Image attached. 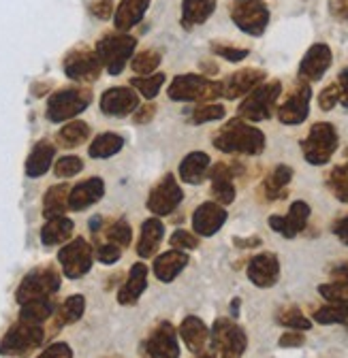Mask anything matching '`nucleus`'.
Wrapping results in <instances>:
<instances>
[{"mask_svg": "<svg viewBox=\"0 0 348 358\" xmlns=\"http://www.w3.org/2000/svg\"><path fill=\"white\" fill-rule=\"evenodd\" d=\"M171 248L176 250H197L199 248V237L195 233H188V231H176L169 239Z\"/></svg>", "mask_w": 348, "mask_h": 358, "instance_id": "obj_49", "label": "nucleus"}, {"mask_svg": "<svg viewBox=\"0 0 348 358\" xmlns=\"http://www.w3.org/2000/svg\"><path fill=\"white\" fill-rule=\"evenodd\" d=\"M319 292L327 303H346L348 301V286H342V284H333V282L321 284Z\"/></svg>", "mask_w": 348, "mask_h": 358, "instance_id": "obj_48", "label": "nucleus"}, {"mask_svg": "<svg viewBox=\"0 0 348 358\" xmlns=\"http://www.w3.org/2000/svg\"><path fill=\"white\" fill-rule=\"evenodd\" d=\"M237 309H239V299H235L231 303V313H233V316H237Z\"/></svg>", "mask_w": 348, "mask_h": 358, "instance_id": "obj_61", "label": "nucleus"}, {"mask_svg": "<svg viewBox=\"0 0 348 358\" xmlns=\"http://www.w3.org/2000/svg\"><path fill=\"white\" fill-rule=\"evenodd\" d=\"M333 62V54H331V48L327 43H314L312 48L303 54L301 62H299V79L303 81H319L323 79V75L329 71Z\"/></svg>", "mask_w": 348, "mask_h": 358, "instance_id": "obj_16", "label": "nucleus"}, {"mask_svg": "<svg viewBox=\"0 0 348 358\" xmlns=\"http://www.w3.org/2000/svg\"><path fill=\"white\" fill-rule=\"evenodd\" d=\"M308 220H310V205L306 201H295L286 215H272L270 217V227L278 235L293 239L306 229Z\"/></svg>", "mask_w": 348, "mask_h": 358, "instance_id": "obj_17", "label": "nucleus"}, {"mask_svg": "<svg viewBox=\"0 0 348 358\" xmlns=\"http://www.w3.org/2000/svg\"><path fill=\"white\" fill-rule=\"evenodd\" d=\"M337 143H340V137H337L335 126L329 122H316L310 128L308 137L301 141V152H303V158L312 166H323L335 154Z\"/></svg>", "mask_w": 348, "mask_h": 358, "instance_id": "obj_6", "label": "nucleus"}, {"mask_svg": "<svg viewBox=\"0 0 348 358\" xmlns=\"http://www.w3.org/2000/svg\"><path fill=\"white\" fill-rule=\"evenodd\" d=\"M95 256H97V260H99V262H103V264H113V262H118V260H120V256H122V248H120V245H116V243H103V245H99V248H97Z\"/></svg>", "mask_w": 348, "mask_h": 358, "instance_id": "obj_51", "label": "nucleus"}, {"mask_svg": "<svg viewBox=\"0 0 348 358\" xmlns=\"http://www.w3.org/2000/svg\"><path fill=\"white\" fill-rule=\"evenodd\" d=\"M310 101H312V87L308 81L299 79L297 85L291 90V94L284 99V103L276 109L278 120L286 126H297L308 120L310 113Z\"/></svg>", "mask_w": 348, "mask_h": 358, "instance_id": "obj_12", "label": "nucleus"}, {"mask_svg": "<svg viewBox=\"0 0 348 358\" xmlns=\"http://www.w3.org/2000/svg\"><path fill=\"white\" fill-rule=\"evenodd\" d=\"M282 94V83L280 81H267L254 87L250 94L239 103V117L246 122H265L274 115L276 103Z\"/></svg>", "mask_w": 348, "mask_h": 358, "instance_id": "obj_4", "label": "nucleus"}, {"mask_svg": "<svg viewBox=\"0 0 348 358\" xmlns=\"http://www.w3.org/2000/svg\"><path fill=\"white\" fill-rule=\"evenodd\" d=\"M333 235H335L344 245H348V215L340 217V220L333 224Z\"/></svg>", "mask_w": 348, "mask_h": 358, "instance_id": "obj_57", "label": "nucleus"}, {"mask_svg": "<svg viewBox=\"0 0 348 358\" xmlns=\"http://www.w3.org/2000/svg\"><path fill=\"white\" fill-rule=\"evenodd\" d=\"M248 280L256 288H272L280 280V260L272 252L256 254L248 262Z\"/></svg>", "mask_w": 348, "mask_h": 358, "instance_id": "obj_18", "label": "nucleus"}, {"mask_svg": "<svg viewBox=\"0 0 348 358\" xmlns=\"http://www.w3.org/2000/svg\"><path fill=\"white\" fill-rule=\"evenodd\" d=\"M62 69H64V75L69 79L79 81V83H90V81L99 79V75L103 71V64H101L95 50L77 48V50L67 54V58L62 62Z\"/></svg>", "mask_w": 348, "mask_h": 358, "instance_id": "obj_13", "label": "nucleus"}, {"mask_svg": "<svg viewBox=\"0 0 348 358\" xmlns=\"http://www.w3.org/2000/svg\"><path fill=\"white\" fill-rule=\"evenodd\" d=\"M92 103V92L88 87H64L54 92L48 101L46 115L54 124L71 122Z\"/></svg>", "mask_w": 348, "mask_h": 358, "instance_id": "obj_5", "label": "nucleus"}, {"mask_svg": "<svg viewBox=\"0 0 348 358\" xmlns=\"http://www.w3.org/2000/svg\"><path fill=\"white\" fill-rule=\"evenodd\" d=\"M162 233H165L162 222L158 217H148L141 224V237H139V243H137V254L141 258H152L156 254V250L160 248Z\"/></svg>", "mask_w": 348, "mask_h": 358, "instance_id": "obj_31", "label": "nucleus"}, {"mask_svg": "<svg viewBox=\"0 0 348 358\" xmlns=\"http://www.w3.org/2000/svg\"><path fill=\"white\" fill-rule=\"evenodd\" d=\"M337 85H340V103L348 109V69L342 71V75L337 79Z\"/></svg>", "mask_w": 348, "mask_h": 358, "instance_id": "obj_58", "label": "nucleus"}, {"mask_svg": "<svg viewBox=\"0 0 348 358\" xmlns=\"http://www.w3.org/2000/svg\"><path fill=\"white\" fill-rule=\"evenodd\" d=\"M60 290V273L54 266H39L20 282L15 290V301L20 305L41 299H52Z\"/></svg>", "mask_w": 348, "mask_h": 358, "instance_id": "obj_7", "label": "nucleus"}, {"mask_svg": "<svg viewBox=\"0 0 348 358\" xmlns=\"http://www.w3.org/2000/svg\"><path fill=\"white\" fill-rule=\"evenodd\" d=\"M216 11V0H184L182 3V26L193 30L195 26L207 22Z\"/></svg>", "mask_w": 348, "mask_h": 358, "instance_id": "obj_32", "label": "nucleus"}, {"mask_svg": "<svg viewBox=\"0 0 348 358\" xmlns=\"http://www.w3.org/2000/svg\"><path fill=\"white\" fill-rule=\"evenodd\" d=\"M69 192H71V188L67 184L52 186L46 192V196H43V215L48 220L64 215L69 211Z\"/></svg>", "mask_w": 348, "mask_h": 358, "instance_id": "obj_34", "label": "nucleus"}, {"mask_svg": "<svg viewBox=\"0 0 348 358\" xmlns=\"http://www.w3.org/2000/svg\"><path fill=\"white\" fill-rule=\"evenodd\" d=\"M54 156H56V145H52L46 139L39 141L32 148L30 156L26 158V175L28 177H41V175H46L52 169Z\"/></svg>", "mask_w": 348, "mask_h": 358, "instance_id": "obj_29", "label": "nucleus"}, {"mask_svg": "<svg viewBox=\"0 0 348 358\" xmlns=\"http://www.w3.org/2000/svg\"><path fill=\"white\" fill-rule=\"evenodd\" d=\"M209 156L205 152H193L188 154L182 164H180V179L184 184H190V186H197L201 184L207 171H209Z\"/></svg>", "mask_w": 348, "mask_h": 358, "instance_id": "obj_30", "label": "nucleus"}, {"mask_svg": "<svg viewBox=\"0 0 348 358\" xmlns=\"http://www.w3.org/2000/svg\"><path fill=\"white\" fill-rule=\"evenodd\" d=\"M83 171V160L79 156H62L60 160H56L54 164V173L56 177H62V179H69V177H75L77 173Z\"/></svg>", "mask_w": 348, "mask_h": 358, "instance_id": "obj_46", "label": "nucleus"}, {"mask_svg": "<svg viewBox=\"0 0 348 358\" xmlns=\"http://www.w3.org/2000/svg\"><path fill=\"white\" fill-rule=\"evenodd\" d=\"M227 222V211L218 203H203L197 207L193 215V231L197 237H211L218 233Z\"/></svg>", "mask_w": 348, "mask_h": 358, "instance_id": "obj_19", "label": "nucleus"}, {"mask_svg": "<svg viewBox=\"0 0 348 358\" xmlns=\"http://www.w3.org/2000/svg\"><path fill=\"white\" fill-rule=\"evenodd\" d=\"M160 64V54L154 52V50H146V52H139L135 58H130V66L137 75H152Z\"/></svg>", "mask_w": 348, "mask_h": 358, "instance_id": "obj_43", "label": "nucleus"}, {"mask_svg": "<svg viewBox=\"0 0 348 358\" xmlns=\"http://www.w3.org/2000/svg\"><path fill=\"white\" fill-rule=\"evenodd\" d=\"M199 358H218V356H216L214 352H201V354H199Z\"/></svg>", "mask_w": 348, "mask_h": 358, "instance_id": "obj_62", "label": "nucleus"}, {"mask_svg": "<svg viewBox=\"0 0 348 358\" xmlns=\"http://www.w3.org/2000/svg\"><path fill=\"white\" fill-rule=\"evenodd\" d=\"M229 13L233 24L250 36H260L267 30L270 9L260 0H237Z\"/></svg>", "mask_w": 348, "mask_h": 358, "instance_id": "obj_11", "label": "nucleus"}, {"mask_svg": "<svg viewBox=\"0 0 348 358\" xmlns=\"http://www.w3.org/2000/svg\"><path fill=\"white\" fill-rule=\"evenodd\" d=\"M303 343H306V337H303L301 331H288V333H284V335L278 339V345H280V348H299V345H303Z\"/></svg>", "mask_w": 348, "mask_h": 358, "instance_id": "obj_54", "label": "nucleus"}, {"mask_svg": "<svg viewBox=\"0 0 348 358\" xmlns=\"http://www.w3.org/2000/svg\"><path fill=\"white\" fill-rule=\"evenodd\" d=\"M211 52L216 56H221L223 60L227 62H242L244 58H248V50L246 48H233V45H227V43H211Z\"/></svg>", "mask_w": 348, "mask_h": 358, "instance_id": "obj_47", "label": "nucleus"}, {"mask_svg": "<svg viewBox=\"0 0 348 358\" xmlns=\"http://www.w3.org/2000/svg\"><path fill=\"white\" fill-rule=\"evenodd\" d=\"M58 262L62 266V273L69 280H79L92 268L95 250L85 239L77 237L62 245V250L58 252Z\"/></svg>", "mask_w": 348, "mask_h": 358, "instance_id": "obj_10", "label": "nucleus"}, {"mask_svg": "<svg viewBox=\"0 0 348 358\" xmlns=\"http://www.w3.org/2000/svg\"><path fill=\"white\" fill-rule=\"evenodd\" d=\"M148 358H178L180 345H178V333L169 322H162L154 329L146 343Z\"/></svg>", "mask_w": 348, "mask_h": 358, "instance_id": "obj_20", "label": "nucleus"}, {"mask_svg": "<svg viewBox=\"0 0 348 358\" xmlns=\"http://www.w3.org/2000/svg\"><path fill=\"white\" fill-rule=\"evenodd\" d=\"M331 15L335 20L348 22V0H331Z\"/></svg>", "mask_w": 348, "mask_h": 358, "instance_id": "obj_56", "label": "nucleus"}, {"mask_svg": "<svg viewBox=\"0 0 348 358\" xmlns=\"http://www.w3.org/2000/svg\"><path fill=\"white\" fill-rule=\"evenodd\" d=\"M227 115V109L223 105H201L193 111L190 122L193 124H205V122H216V120H223Z\"/></svg>", "mask_w": 348, "mask_h": 358, "instance_id": "obj_45", "label": "nucleus"}, {"mask_svg": "<svg viewBox=\"0 0 348 358\" xmlns=\"http://www.w3.org/2000/svg\"><path fill=\"white\" fill-rule=\"evenodd\" d=\"M186 264H188V256L182 250H169L154 260V275L160 282L169 284L184 271Z\"/></svg>", "mask_w": 348, "mask_h": 358, "instance_id": "obj_25", "label": "nucleus"}, {"mask_svg": "<svg viewBox=\"0 0 348 358\" xmlns=\"http://www.w3.org/2000/svg\"><path fill=\"white\" fill-rule=\"evenodd\" d=\"M265 71L260 69H242L237 73H233L225 83H223V96L229 101H235L239 96L250 94L254 87H258L265 81Z\"/></svg>", "mask_w": 348, "mask_h": 358, "instance_id": "obj_21", "label": "nucleus"}, {"mask_svg": "<svg viewBox=\"0 0 348 358\" xmlns=\"http://www.w3.org/2000/svg\"><path fill=\"white\" fill-rule=\"evenodd\" d=\"M105 194V184L101 177H90L85 182L77 184L71 192H69V209L73 211H83L92 207L95 203H99Z\"/></svg>", "mask_w": 348, "mask_h": 358, "instance_id": "obj_23", "label": "nucleus"}, {"mask_svg": "<svg viewBox=\"0 0 348 358\" xmlns=\"http://www.w3.org/2000/svg\"><path fill=\"white\" fill-rule=\"evenodd\" d=\"M214 148L225 154L258 156L265 150V134L250 122L235 117L214 134Z\"/></svg>", "mask_w": 348, "mask_h": 358, "instance_id": "obj_1", "label": "nucleus"}, {"mask_svg": "<svg viewBox=\"0 0 348 358\" xmlns=\"http://www.w3.org/2000/svg\"><path fill=\"white\" fill-rule=\"evenodd\" d=\"M209 179H211V196H214V203L218 205H231L235 201V169L231 164H225V162H218L211 171H209Z\"/></svg>", "mask_w": 348, "mask_h": 358, "instance_id": "obj_22", "label": "nucleus"}, {"mask_svg": "<svg viewBox=\"0 0 348 358\" xmlns=\"http://www.w3.org/2000/svg\"><path fill=\"white\" fill-rule=\"evenodd\" d=\"M340 103V85H337V81L335 83H329L323 92L319 94V107L323 109V111H331L335 105Z\"/></svg>", "mask_w": 348, "mask_h": 358, "instance_id": "obj_50", "label": "nucleus"}, {"mask_svg": "<svg viewBox=\"0 0 348 358\" xmlns=\"http://www.w3.org/2000/svg\"><path fill=\"white\" fill-rule=\"evenodd\" d=\"M211 350L218 358H242L248 345V337L242 327L231 318H218L211 327Z\"/></svg>", "mask_w": 348, "mask_h": 358, "instance_id": "obj_9", "label": "nucleus"}, {"mask_svg": "<svg viewBox=\"0 0 348 358\" xmlns=\"http://www.w3.org/2000/svg\"><path fill=\"white\" fill-rule=\"evenodd\" d=\"M276 322L282 324L284 329L301 331V333H303V331H310V327H312L310 318L303 316V311H301L299 307H295V305H288V307L280 309V311H278V316H276Z\"/></svg>", "mask_w": 348, "mask_h": 358, "instance_id": "obj_39", "label": "nucleus"}, {"mask_svg": "<svg viewBox=\"0 0 348 358\" xmlns=\"http://www.w3.org/2000/svg\"><path fill=\"white\" fill-rule=\"evenodd\" d=\"M36 358H73V350L69 343H52L50 348L43 350Z\"/></svg>", "mask_w": 348, "mask_h": 358, "instance_id": "obj_52", "label": "nucleus"}, {"mask_svg": "<svg viewBox=\"0 0 348 358\" xmlns=\"http://www.w3.org/2000/svg\"><path fill=\"white\" fill-rule=\"evenodd\" d=\"M150 3H152V0H122V3L118 5V9H116V15H113L116 30L126 32L133 26H137L144 20Z\"/></svg>", "mask_w": 348, "mask_h": 358, "instance_id": "obj_26", "label": "nucleus"}, {"mask_svg": "<svg viewBox=\"0 0 348 358\" xmlns=\"http://www.w3.org/2000/svg\"><path fill=\"white\" fill-rule=\"evenodd\" d=\"M83 311H85V299L81 294L69 296L60 307H56L54 329H60V327H67V324H75L77 320H81Z\"/></svg>", "mask_w": 348, "mask_h": 358, "instance_id": "obj_35", "label": "nucleus"}, {"mask_svg": "<svg viewBox=\"0 0 348 358\" xmlns=\"http://www.w3.org/2000/svg\"><path fill=\"white\" fill-rule=\"evenodd\" d=\"M46 341V329L41 324H30L18 320L0 339V354L11 358H26L36 352Z\"/></svg>", "mask_w": 348, "mask_h": 358, "instance_id": "obj_3", "label": "nucleus"}, {"mask_svg": "<svg viewBox=\"0 0 348 358\" xmlns=\"http://www.w3.org/2000/svg\"><path fill=\"white\" fill-rule=\"evenodd\" d=\"M291 179H293V169L286 166V164H278L265 179V184H263V190L267 194L270 201L274 199H282L286 194V186L291 184Z\"/></svg>", "mask_w": 348, "mask_h": 358, "instance_id": "obj_36", "label": "nucleus"}, {"mask_svg": "<svg viewBox=\"0 0 348 358\" xmlns=\"http://www.w3.org/2000/svg\"><path fill=\"white\" fill-rule=\"evenodd\" d=\"M139 109V94L133 87H109L101 96V111L109 117H126Z\"/></svg>", "mask_w": 348, "mask_h": 358, "instance_id": "obj_15", "label": "nucleus"}, {"mask_svg": "<svg viewBox=\"0 0 348 358\" xmlns=\"http://www.w3.org/2000/svg\"><path fill=\"white\" fill-rule=\"evenodd\" d=\"M314 320L319 324H346L348 327V301L329 303L314 311Z\"/></svg>", "mask_w": 348, "mask_h": 358, "instance_id": "obj_40", "label": "nucleus"}, {"mask_svg": "<svg viewBox=\"0 0 348 358\" xmlns=\"http://www.w3.org/2000/svg\"><path fill=\"white\" fill-rule=\"evenodd\" d=\"M162 83H165V75H162V73H156V75L135 77L133 81H130V87H135L144 99L152 101V99H156V94L160 92Z\"/></svg>", "mask_w": 348, "mask_h": 358, "instance_id": "obj_42", "label": "nucleus"}, {"mask_svg": "<svg viewBox=\"0 0 348 358\" xmlns=\"http://www.w3.org/2000/svg\"><path fill=\"white\" fill-rule=\"evenodd\" d=\"M135 48H137V41L133 36L120 32V34H105L97 43L95 52L109 75H120L124 66L128 64L130 56H133Z\"/></svg>", "mask_w": 348, "mask_h": 358, "instance_id": "obj_8", "label": "nucleus"}, {"mask_svg": "<svg viewBox=\"0 0 348 358\" xmlns=\"http://www.w3.org/2000/svg\"><path fill=\"white\" fill-rule=\"evenodd\" d=\"M88 137H90V126L85 124V122H81V120H71V122H67L58 130L56 141L62 148H77V145H81L85 139H88Z\"/></svg>", "mask_w": 348, "mask_h": 358, "instance_id": "obj_37", "label": "nucleus"}, {"mask_svg": "<svg viewBox=\"0 0 348 358\" xmlns=\"http://www.w3.org/2000/svg\"><path fill=\"white\" fill-rule=\"evenodd\" d=\"M184 199V192H182V186L178 184V179L173 177L171 173L165 175L160 182L152 188L150 196H148V209L160 217V215H169L178 209V205L182 203Z\"/></svg>", "mask_w": 348, "mask_h": 358, "instance_id": "obj_14", "label": "nucleus"}, {"mask_svg": "<svg viewBox=\"0 0 348 358\" xmlns=\"http://www.w3.org/2000/svg\"><path fill=\"white\" fill-rule=\"evenodd\" d=\"M233 243H235L237 248H244V250H246V248H256V245H260V239H258V237H250V239H239V237H237V239H233Z\"/></svg>", "mask_w": 348, "mask_h": 358, "instance_id": "obj_60", "label": "nucleus"}, {"mask_svg": "<svg viewBox=\"0 0 348 358\" xmlns=\"http://www.w3.org/2000/svg\"><path fill=\"white\" fill-rule=\"evenodd\" d=\"M148 288V264L135 262L130 266V275L124 282V286L118 290V303L120 305H135L141 294Z\"/></svg>", "mask_w": 348, "mask_h": 358, "instance_id": "obj_24", "label": "nucleus"}, {"mask_svg": "<svg viewBox=\"0 0 348 358\" xmlns=\"http://www.w3.org/2000/svg\"><path fill=\"white\" fill-rule=\"evenodd\" d=\"M167 94L171 101L182 103H209L223 96V81L207 79L205 75H178L171 81Z\"/></svg>", "mask_w": 348, "mask_h": 358, "instance_id": "obj_2", "label": "nucleus"}, {"mask_svg": "<svg viewBox=\"0 0 348 358\" xmlns=\"http://www.w3.org/2000/svg\"><path fill=\"white\" fill-rule=\"evenodd\" d=\"M107 239H109V243H116V245H120V248H126V245H130V239H133V231H130V224L122 217V220H118V222H113L111 227L107 229Z\"/></svg>", "mask_w": 348, "mask_h": 358, "instance_id": "obj_44", "label": "nucleus"}, {"mask_svg": "<svg viewBox=\"0 0 348 358\" xmlns=\"http://www.w3.org/2000/svg\"><path fill=\"white\" fill-rule=\"evenodd\" d=\"M154 113H156V105H144L137 113H135V122L137 124H146V122H150L152 117H154Z\"/></svg>", "mask_w": 348, "mask_h": 358, "instance_id": "obj_59", "label": "nucleus"}, {"mask_svg": "<svg viewBox=\"0 0 348 358\" xmlns=\"http://www.w3.org/2000/svg\"><path fill=\"white\" fill-rule=\"evenodd\" d=\"M327 188L331 190V194L342 201L348 203V162L342 166H335L329 177H327Z\"/></svg>", "mask_w": 348, "mask_h": 358, "instance_id": "obj_41", "label": "nucleus"}, {"mask_svg": "<svg viewBox=\"0 0 348 358\" xmlns=\"http://www.w3.org/2000/svg\"><path fill=\"white\" fill-rule=\"evenodd\" d=\"M329 278L333 284H342V286H348V260L344 262H337L329 268Z\"/></svg>", "mask_w": 348, "mask_h": 358, "instance_id": "obj_53", "label": "nucleus"}, {"mask_svg": "<svg viewBox=\"0 0 348 358\" xmlns=\"http://www.w3.org/2000/svg\"><path fill=\"white\" fill-rule=\"evenodd\" d=\"M73 233H75V222L71 217H67V215L52 217V220H48L46 224H43L41 241H43V245H48V248L64 245V243H69Z\"/></svg>", "mask_w": 348, "mask_h": 358, "instance_id": "obj_27", "label": "nucleus"}, {"mask_svg": "<svg viewBox=\"0 0 348 358\" xmlns=\"http://www.w3.org/2000/svg\"><path fill=\"white\" fill-rule=\"evenodd\" d=\"M90 13L97 15L99 20H109L113 15V5L111 0H97V3L90 5Z\"/></svg>", "mask_w": 348, "mask_h": 358, "instance_id": "obj_55", "label": "nucleus"}, {"mask_svg": "<svg viewBox=\"0 0 348 358\" xmlns=\"http://www.w3.org/2000/svg\"><path fill=\"white\" fill-rule=\"evenodd\" d=\"M122 148H124V139L120 137V134H116V132H103V134H99V137L90 143L88 154L92 158H99L101 160V158L116 156Z\"/></svg>", "mask_w": 348, "mask_h": 358, "instance_id": "obj_38", "label": "nucleus"}, {"mask_svg": "<svg viewBox=\"0 0 348 358\" xmlns=\"http://www.w3.org/2000/svg\"><path fill=\"white\" fill-rule=\"evenodd\" d=\"M56 313V303L54 299H41V301H30L20 305V320L30 322V324H46L48 320L54 318Z\"/></svg>", "mask_w": 348, "mask_h": 358, "instance_id": "obj_33", "label": "nucleus"}, {"mask_svg": "<svg viewBox=\"0 0 348 358\" xmlns=\"http://www.w3.org/2000/svg\"><path fill=\"white\" fill-rule=\"evenodd\" d=\"M180 335L186 343V348L193 354H201L205 352V343L209 339V331L205 327V322L197 316H186L180 324Z\"/></svg>", "mask_w": 348, "mask_h": 358, "instance_id": "obj_28", "label": "nucleus"}]
</instances>
